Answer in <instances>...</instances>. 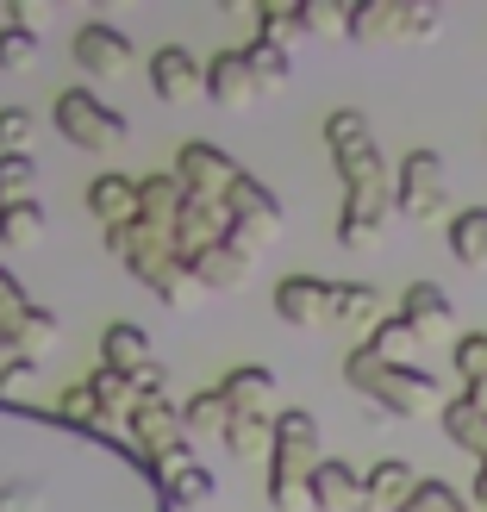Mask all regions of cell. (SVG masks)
I'll list each match as a JSON object with an SVG mask.
<instances>
[{"label": "cell", "mask_w": 487, "mask_h": 512, "mask_svg": "<svg viewBox=\"0 0 487 512\" xmlns=\"http://www.w3.org/2000/svg\"><path fill=\"white\" fill-rule=\"evenodd\" d=\"M344 381L363 400H375L381 413H400V419H431V413H444V394H438V381H431L425 369L413 363H388V356H375L369 344H356L344 356Z\"/></svg>", "instance_id": "cell-1"}, {"label": "cell", "mask_w": 487, "mask_h": 512, "mask_svg": "<svg viewBox=\"0 0 487 512\" xmlns=\"http://www.w3.org/2000/svg\"><path fill=\"white\" fill-rule=\"evenodd\" d=\"M319 469V419L313 413H275V438H269V500L281 512L306 506V475Z\"/></svg>", "instance_id": "cell-2"}, {"label": "cell", "mask_w": 487, "mask_h": 512, "mask_svg": "<svg viewBox=\"0 0 487 512\" xmlns=\"http://www.w3.org/2000/svg\"><path fill=\"white\" fill-rule=\"evenodd\" d=\"M50 119H57V132L75 150H119L125 144V119L107 107V100H94L88 88H63L57 107H50Z\"/></svg>", "instance_id": "cell-3"}, {"label": "cell", "mask_w": 487, "mask_h": 512, "mask_svg": "<svg viewBox=\"0 0 487 512\" xmlns=\"http://www.w3.org/2000/svg\"><path fill=\"white\" fill-rule=\"evenodd\" d=\"M225 219H232V244L250 250V256L263 250V244H275L281 225H288L281 200L256 182V175H238V182H232V194H225Z\"/></svg>", "instance_id": "cell-4"}, {"label": "cell", "mask_w": 487, "mask_h": 512, "mask_svg": "<svg viewBox=\"0 0 487 512\" xmlns=\"http://www.w3.org/2000/svg\"><path fill=\"white\" fill-rule=\"evenodd\" d=\"M125 425H132L150 475H169L175 463H188V431H182V413H175L169 400H138L132 413H125Z\"/></svg>", "instance_id": "cell-5"}, {"label": "cell", "mask_w": 487, "mask_h": 512, "mask_svg": "<svg viewBox=\"0 0 487 512\" xmlns=\"http://www.w3.org/2000/svg\"><path fill=\"white\" fill-rule=\"evenodd\" d=\"M394 213L406 219H438L444 213V157L438 150H406L394 169Z\"/></svg>", "instance_id": "cell-6"}, {"label": "cell", "mask_w": 487, "mask_h": 512, "mask_svg": "<svg viewBox=\"0 0 487 512\" xmlns=\"http://www.w3.org/2000/svg\"><path fill=\"white\" fill-rule=\"evenodd\" d=\"M175 182H182V194H200V200H225L232 194V182H238V163L225 157L219 144H207V138H182L175 144Z\"/></svg>", "instance_id": "cell-7"}, {"label": "cell", "mask_w": 487, "mask_h": 512, "mask_svg": "<svg viewBox=\"0 0 487 512\" xmlns=\"http://www.w3.org/2000/svg\"><path fill=\"white\" fill-rule=\"evenodd\" d=\"M438 32V7H400V0H369L350 13V38L356 44H381V38H425Z\"/></svg>", "instance_id": "cell-8"}, {"label": "cell", "mask_w": 487, "mask_h": 512, "mask_svg": "<svg viewBox=\"0 0 487 512\" xmlns=\"http://www.w3.org/2000/svg\"><path fill=\"white\" fill-rule=\"evenodd\" d=\"M75 69L82 75H94V82H119V75H132L138 69V57H132V38L125 32H113V25H82V32H75Z\"/></svg>", "instance_id": "cell-9"}, {"label": "cell", "mask_w": 487, "mask_h": 512, "mask_svg": "<svg viewBox=\"0 0 487 512\" xmlns=\"http://www.w3.org/2000/svg\"><path fill=\"white\" fill-rule=\"evenodd\" d=\"M381 319H388V300H381L375 281H331V288H325V325L369 331V338H375Z\"/></svg>", "instance_id": "cell-10"}, {"label": "cell", "mask_w": 487, "mask_h": 512, "mask_svg": "<svg viewBox=\"0 0 487 512\" xmlns=\"http://www.w3.org/2000/svg\"><path fill=\"white\" fill-rule=\"evenodd\" d=\"M150 88H157V100L182 107V100L207 94V69L194 63V50H188V44H163L157 57H150Z\"/></svg>", "instance_id": "cell-11"}, {"label": "cell", "mask_w": 487, "mask_h": 512, "mask_svg": "<svg viewBox=\"0 0 487 512\" xmlns=\"http://www.w3.org/2000/svg\"><path fill=\"white\" fill-rule=\"evenodd\" d=\"M306 506H319V512H369L363 475H356L350 463H331V456H319V469L306 475Z\"/></svg>", "instance_id": "cell-12"}, {"label": "cell", "mask_w": 487, "mask_h": 512, "mask_svg": "<svg viewBox=\"0 0 487 512\" xmlns=\"http://www.w3.org/2000/svg\"><path fill=\"white\" fill-rule=\"evenodd\" d=\"M394 219V188H369V194H350L344 213H338V244L356 250V244H375Z\"/></svg>", "instance_id": "cell-13"}, {"label": "cell", "mask_w": 487, "mask_h": 512, "mask_svg": "<svg viewBox=\"0 0 487 512\" xmlns=\"http://www.w3.org/2000/svg\"><path fill=\"white\" fill-rule=\"evenodd\" d=\"M250 263H256V256H250V250H238L232 238H225V244H213V250L188 256L182 269H188V281H194V288H213V294H225V288H244Z\"/></svg>", "instance_id": "cell-14"}, {"label": "cell", "mask_w": 487, "mask_h": 512, "mask_svg": "<svg viewBox=\"0 0 487 512\" xmlns=\"http://www.w3.org/2000/svg\"><path fill=\"white\" fill-rule=\"evenodd\" d=\"M325 288L331 281H319V275H281L275 281V319L294 325V331L325 325Z\"/></svg>", "instance_id": "cell-15"}, {"label": "cell", "mask_w": 487, "mask_h": 512, "mask_svg": "<svg viewBox=\"0 0 487 512\" xmlns=\"http://www.w3.org/2000/svg\"><path fill=\"white\" fill-rule=\"evenodd\" d=\"M256 94H263V88H256V75H250L244 44L238 50H219V57L207 63V100H213V107H250Z\"/></svg>", "instance_id": "cell-16"}, {"label": "cell", "mask_w": 487, "mask_h": 512, "mask_svg": "<svg viewBox=\"0 0 487 512\" xmlns=\"http://www.w3.org/2000/svg\"><path fill=\"white\" fill-rule=\"evenodd\" d=\"M400 319L413 325V338H438V331L456 325V300L438 288V281H413V288L400 294Z\"/></svg>", "instance_id": "cell-17"}, {"label": "cell", "mask_w": 487, "mask_h": 512, "mask_svg": "<svg viewBox=\"0 0 487 512\" xmlns=\"http://www.w3.org/2000/svg\"><path fill=\"white\" fill-rule=\"evenodd\" d=\"M175 207H182V182L175 175H144L138 182V219L150 238H169L175 244Z\"/></svg>", "instance_id": "cell-18"}, {"label": "cell", "mask_w": 487, "mask_h": 512, "mask_svg": "<svg viewBox=\"0 0 487 512\" xmlns=\"http://www.w3.org/2000/svg\"><path fill=\"white\" fill-rule=\"evenodd\" d=\"M82 200H88V213L107 225V232L138 219V182H132V175H94Z\"/></svg>", "instance_id": "cell-19"}, {"label": "cell", "mask_w": 487, "mask_h": 512, "mask_svg": "<svg viewBox=\"0 0 487 512\" xmlns=\"http://www.w3.org/2000/svg\"><path fill=\"white\" fill-rule=\"evenodd\" d=\"M150 363V331L144 325H107V338H100V369H113V375H125L132 381L138 369Z\"/></svg>", "instance_id": "cell-20"}, {"label": "cell", "mask_w": 487, "mask_h": 512, "mask_svg": "<svg viewBox=\"0 0 487 512\" xmlns=\"http://www.w3.org/2000/svg\"><path fill=\"white\" fill-rule=\"evenodd\" d=\"M419 488V475H413V463H400V456H381V463L363 475V494H369V512H394V506H406V494Z\"/></svg>", "instance_id": "cell-21"}, {"label": "cell", "mask_w": 487, "mask_h": 512, "mask_svg": "<svg viewBox=\"0 0 487 512\" xmlns=\"http://www.w3.org/2000/svg\"><path fill=\"white\" fill-rule=\"evenodd\" d=\"M444 431L456 438V450H469L475 463H487V406L481 400H469V394H456V400H444Z\"/></svg>", "instance_id": "cell-22"}, {"label": "cell", "mask_w": 487, "mask_h": 512, "mask_svg": "<svg viewBox=\"0 0 487 512\" xmlns=\"http://www.w3.org/2000/svg\"><path fill=\"white\" fill-rule=\"evenodd\" d=\"M219 394H225V406H238V413H269L275 375H269L263 363H244V369H232V375L219 381Z\"/></svg>", "instance_id": "cell-23"}, {"label": "cell", "mask_w": 487, "mask_h": 512, "mask_svg": "<svg viewBox=\"0 0 487 512\" xmlns=\"http://www.w3.org/2000/svg\"><path fill=\"white\" fill-rule=\"evenodd\" d=\"M269 438H275V413H225V431H219V444L232 450V456H269Z\"/></svg>", "instance_id": "cell-24"}, {"label": "cell", "mask_w": 487, "mask_h": 512, "mask_svg": "<svg viewBox=\"0 0 487 512\" xmlns=\"http://www.w3.org/2000/svg\"><path fill=\"white\" fill-rule=\"evenodd\" d=\"M338 175H344V194H369V188H394V175H388V157H381L375 144L363 150H338Z\"/></svg>", "instance_id": "cell-25"}, {"label": "cell", "mask_w": 487, "mask_h": 512, "mask_svg": "<svg viewBox=\"0 0 487 512\" xmlns=\"http://www.w3.org/2000/svg\"><path fill=\"white\" fill-rule=\"evenodd\" d=\"M450 250L463 269H487V207H463L450 219Z\"/></svg>", "instance_id": "cell-26"}, {"label": "cell", "mask_w": 487, "mask_h": 512, "mask_svg": "<svg viewBox=\"0 0 487 512\" xmlns=\"http://www.w3.org/2000/svg\"><path fill=\"white\" fill-rule=\"evenodd\" d=\"M244 57H250V75H256V88H281L294 75V63H288V44H275V38H250L244 44Z\"/></svg>", "instance_id": "cell-27"}, {"label": "cell", "mask_w": 487, "mask_h": 512, "mask_svg": "<svg viewBox=\"0 0 487 512\" xmlns=\"http://www.w3.org/2000/svg\"><path fill=\"white\" fill-rule=\"evenodd\" d=\"M175 413H182V431H188V438H200V431H213V438H219L232 406H225L219 388H200V394H188V406H175Z\"/></svg>", "instance_id": "cell-28"}, {"label": "cell", "mask_w": 487, "mask_h": 512, "mask_svg": "<svg viewBox=\"0 0 487 512\" xmlns=\"http://www.w3.org/2000/svg\"><path fill=\"white\" fill-rule=\"evenodd\" d=\"M38 194V163L32 150H19V157H0V207H19V200Z\"/></svg>", "instance_id": "cell-29"}, {"label": "cell", "mask_w": 487, "mask_h": 512, "mask_svg": "<svg viewBox=\"0 0 487 512\" xmlns=\"http://www.w3.org/2000/svg\"><path fill=\"white\" fill-rule=\"evenodd\" d=\"M450 363H456V375H463V394L487 388V331H463L456 350H450Z\"/></svg>", "instance_id": "cell-30"}, {"label": "cell", "mask_w": 487, "mask_h": 512, "mask_svg": "<svg viewBox=\"0 0 487 512\" xmlns=\"http://www.w3.org/2000/svg\"><path fill=\"white\" fill-rule=\"evenodd\" d=\"M163 488H169V500L175 506H200V500H213V475L200 469V463H175L169 475H157Z\"/></svg>", "instance_id": "cell-31"}, {"label": "cell", "mask_w": 487, "mask_h": 512, "mask_svg": "<svg viewBox=\"0 0 487 512\" xmlns=\"http://www.w3.org/2000/svg\"><path fill=\"white\" fill-rule=\"evenodd\" d=\"M88 394L100 400V413H107V419H125V413L138 406L132 381H125V375H113V369H94V375H88Z\"/></svg>", "instance_id": "cell-32"}, {"label": "cell", "mask_w": 487, "mask_h": 512, "mask_svg": "<svg viewBox=\"0 0 487 512\" xmlns=\"http://www.w3.org/2000/svg\"><path fill=\"white\" fill-rule=\"evenodd\" d=\"M0 238H7V244H38V238H44V200L0 207Z\"/></svg>", "instance_id": "cell-33"}, {"label": "cell", "mask_w": 487, "mask_h": 512, "mask_svg": "<svg viewBox=\"0 0 487 512\" xmlns=\"http://www.w3.org/2000/svg\"><path fill=\"white\" fill-rule=\"evenodd\" d=\"M394 512H475V500H463L450 481H419V488L406 494V506H394Z\"/></svg>", "instance_id": "cell-34"}, {"label": "cell", "mask_w": 487, "mask_h": 512, "mask_svg": "<svg viewBox=\"0 0 487 512\" xmlns=\"http://www.w3.org/2000/svg\"><path fill=\"white\" fill-rule=\"evenodd\" d=\"M325 144H331V157H338V150H363V144H375V138H369V119L356 113V107L325 113Z\"/></svg>", "instance_id": "cell-35"}, {"label": "cell", "mask_w": 487, "mask_h": 512, "mask_svg": "<svg viewBox=\"0 0 487 512\" xmlns=\"http://www.w3.org/2000/svg\"><path fill=\"white\" fill-rule=\"evenodd\" d=\"M25 313H32V300H25V288H19L7 269H0V344H13V338H19Z\"/></svg>", "instance_id": "cell-36"}, {"label": "cell", "mask_w": 487, "mask_h": 512, "mask_svg": "<svg viewBox=\"0 0 487 512\" xmlns=\"http://www.w3.org/2000/svg\"><path fill=\"white\" fill-rule=\"evenodd\" d=\"M413 344H419V338H413V325H406L400 313H394V319H381V325H375V338H369V350H375V356H388V363H406V350H413Z\"/></svg>", "instance_id": "cell-37"}, {"label": "cell", "mask_w": 487, "mask_h": 512, "mask_svg": "<svg viewBox=\"0 0 487 512\" xmlns=\"http://www.w3.org/2000/svg\"><path fill=\"white\" fill-rule=\"evenodd\" d=\"M32 63H38V32L0 25V69H32Z\"/></svg>", "instance_id": "cell-38"}, {"label": "cell", "mask_w": 487, "mask_h": 512, "mask_svg": "<svg viewBox=\"0 0 487 512\" xmlns=\"http://www.w3.org/2000/svg\"><path fill=\"white\" fill-rule=\"evenodd\" d=\"M32 132H38V119L25 107H0V157H19L32 144Z\"/></svg>", "instance_id": "cell-39"}, {"label": "cell", "mask_w": 487, "mask_h": 512, "mask_svg": "<svg viewBox=\"0 0 487 512\" xmlns=\"http://www.w3.org/2000/svg\"><path fill=\"white\" fill-rule=\"evenodd\" d=\"M57 413H63L69 425H94V431H100V425H113L107 413H100V400L88 394V381H82V388H69V394L57 400Z\"/></svg>", "instance_id": "cell-40"}, {"label": "cell", "mask_w": 487, "mask_h": 512, "mask_svg": "<svg viewBox=\"0 0 487 512\" xmlns=\"http://www.w3.org/2000/svg\"><path fill=\"white\" fill-rule=\"evenodd\" d=\"M294 32H350V13H338V7H294Z\"/></svg>", "instance_id": "cell-41"}, {"label": "cell", "mask_w": 487, "mask_h": 512, "mask_svg": "<svg viewBox=\"0 0 487 512\" xmlns=\"http://www.w3.org/2000/svg\"><path fill=\"white\" fill-rule=\"evenodd\" d=\"M32 375H38V356H25V350H0V388H25Z\"/></svg>", "instance_id": "cell-42"}, {"label": "cell", "mask_w": 487, "mask_h": 512, "mask_svg": "<svg viewBox=\"0 0 487 512\" xmlns=\"http://www.w3.org/2000/svg\"><path fill=\"white\" fill-rule=\"evenodd\" d=\"M481 512H487V463H475V494H469Z\"/></svg>", "instance_id": "cell-43"}, {"label": "cell", "mask_w": 487, "mask_h": 512, "mask_svg": "<svg viewBox=\"0 0 487 512\" xmlns=\"http://www.w3.org/2000/svg\"><path fill=\"white\" fill-rule=\"evenodd\" d=\"M0 350H7V344H0Z\"/></svg>", "instance_id": "cell-44"}]
</instances>
